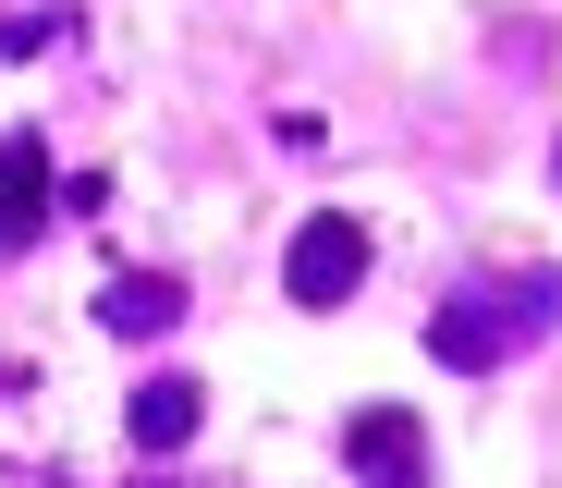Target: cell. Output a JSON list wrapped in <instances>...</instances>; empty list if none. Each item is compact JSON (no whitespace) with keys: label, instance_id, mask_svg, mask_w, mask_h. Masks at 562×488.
Returning <instances> with one entry per match:
<instances>
[{"label":"cell","instance_id":"6","mask_svg":"<svg viewBox=\"0 0 562 488\" xmlns=\"http://www.w3.org/2000/svg\"><path fill=\"white\" fill-rule=\"evenodd\" d=\"M99 318H111V330H171V318H183V281H171V269H135V281L99 293Z\"/></svg>","mask_w":562,"mask_h":488},{"label":"cell","instance_id":"1","mask_svg":"<svg viewBox=\"0 0 562 488\" xmlns=\"http://www.w3.org/2000/svg\"><path fill=\"white\" fill-rule=\"evenodd\" d=\"M550 318H562V281H477V293H452V306L428 318V354L477 378V366H502V354H514L526 330H550Z\"/></svg>","mask_w":562,"mask_h":488},{"label":"cell","instance_id":"4","mask_svg":"<svg viewBox=\"0 0 562 488\" xmlns=\"http://www.w3.org/2000/svg\"><path fill=\"white\" fill-rule=\"evenodd\" d=\"M49 220V135H0V257H25Z\"/></svg>","mask_w":562,"mask_h":488},{"label":"cell","instance_id":"7","mask_svg":"<svg viewBox=\"0 0 562 488\" xmlns=\"http://www.w3.org/2000/svg\"><path fill=\"white\" fill-rule=\"evenodd\" d=\"M550 171H562V147H550Z\"/></svg>","mask_w":562,"mask_h":488},{"label":"cell","instance_id":"2","mask_svg":"<svg viewBox=\"0 0 562 488\" xmlns=\"http://www.w3.org/2000/svg\"><path fill=\"white\" fill-rule=\"evenodd\" d=\"M355 281H367V220L318 208V220L294 232V257H281V293H294V306H342Z\"/></svg>","mask_w":562,"mask_h":488},{"label":"cell","instance_id":"3","mask_svg":"<svg viewBox=\"0 0 562 488\" xmlns=\"http://www.w3.org/2000/svg\"><path fill=\"white\" fill-rule=\"evenodd\" d=\"M342 452H355V476H367V488H428V428H416L404 404L355 416V440H342Z\"/></svg>","mask_w":562,"mask_h":488},{"label":"cell","instance_id":"5","mask_svg":"<svg viewBox=\"0 0 562 488\" xmlns=\"http://www.w3.org/2000/svg\"><path fill=\"white\" fill-rule=\"evenodd\" d=\"M196 378H135V452H183L196 440Z\"/></svg>","mask_w":562,"mask_h":488}]
</instances>
